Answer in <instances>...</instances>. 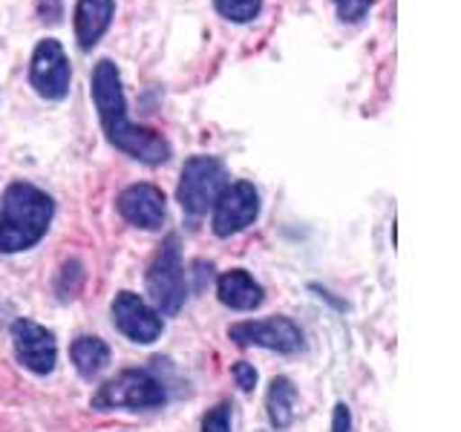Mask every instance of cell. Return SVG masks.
Returning <instances> with one entry per match:
<instances>
[{
  "mask_svg": "<svg viewBox=\"0 0 461 432\" xmlns=\"http://www.w3.org/2000/svg\"><path fill=\"white\" fill-rule=\"evenodd\" d=\"M216 297H220V302L228 309L251 311L257 306H263L266 288L259 285L245 268H234V271H225L222 277L216 280Z\"/></svg>",
  "mask_w": 461,
  "mask_h": 432,
  "instance_id": "cell-13",
  "label": "cell"
},
{
  "mask_svg": "<svg viewBox=\"0 0 461 432\" xmlns=\"http://www.w3.org/2000/svg\"><path fill=\"white\" fill-rule=\"evenodd\" d=\"M144 283H148V294L158 314L173 317L182 311L187 288H185V266H182V248L176 234H170L162 242V248L156 251Z\"/></svg>",
  "mask_w": 461,
  "mask_h": 432,
  "instance_id": "cell-3",
  "label": "cell"
},
{
  "mask_svg": "<svg viewBox=\"0 0 461 432\" xmlns=\"http://www.w3.org/2000/svg\"><path fill=\"white\" fill-rule=\"evenodd\" d=\"M167 400L158 378L144 369H124L113 381L98 386L93 395V410H156Z\"/></svg>",
  "mask_w": 461,
  "mask_h": 432,
  "instance_id": "cell-4",
  "label": "cell"
},
{
  "mask_svg": "<svg viewBox=\"0 0 461 432\" xmlns=\"http://www.w3.org/2000/svg\"><path fill=\"white\" fill-rule=\"evenodd\" d=\"M113 314V326L122 331L127 340L141 343V346H150L158 340L162 335V314H158L153 306H148L139 294L133 292H119L110 306Z\"/></svg>",
  "mask_w": 461,
  "mask_h": 432,
  "instance_id": "cell-10",
  "label": "cell"
},
{
  "mask_svg": "<svg viewBox=\"0 0 461 432\" xmlns=\"http://www.w3.org/2000/svg\"><path fill=\"white\" fill-rule=\"evenodd\" d=\"M38 12L47 23H61V14H64L61 0H38Z\"/></svg>",
  "mask_w": 461,
  "mask_h": 432,
  "instance_id": "cell-21",
  "label": "cell"
},
{
  "mask_svg": "<svg viewBox=\"0 0 461 432\" xmlns=\"http://www.w3.org/2000/svg\"><path fill=\"white\" fill-rule=\"evenodd\" d=\"M228 338L237 346H259V349L294 355L303 349V331L288 317H266V320H242L228 326Z\"/></svg>",
  "mask_w": 461,
  "mask_h": 432,
  "instance_id": "cell-6",
  "label": "cell"
},
{
  "mask_svg": "<svg viewBox=\"0 0 461 432\" xmlns=\"http://www.w3.org/2000/svg\"><path fill=\"white\" fill-rule=\"evenodd\" d=\"M12 349L18 364L35 374H50L58 364V343L55 335L35 320H21L12 323Z\"/></svg>",
  "mask_w": 461,
  "mask_h": 432,
  "instance_id": "cell-9",
  "label": "cell"
},
{
  "mask_svg": "<svg viewBox=\"0 0 461 432\" xmlns=\"http://www.w3.org/2000/svg\"><path fill=\"white\" fill-rule=\"evenodd\" d=\"M115 208H119L124 222L144 228V230H156V228H162L167 216V199L156 184L141 182V184L124 187L119 199H115Z\"/></svg>",
  "mask_w": 461,
  "mask_h": 432,
  "instance_id": "cell-11",
  "label": "cell"
},
{
  "mask_svg": "<svg viewBox=\"0 0 461 432\" xmlns=\"http://www.w3.org/2000/svg\"><path fill=\"white\" fill-rule=\"evenodd\" d=\"M93 104L98 110L101 130H104L107 141L115 150L127 153L130 158H136L141 165H165L173 156L170 141L156 133L150 127L133 124L127 119V101L122 90V76L110 58H101L93 69Z\"/></svg>",
  "mask_w": 461,
  "mask_h": 432,
  "instance_id": "cell-1",
  "label": "cell"
},
{
  "mask_svg": "<svg viewBox=\"0 0 461 432\" xmlns=\"http://www.w3.org/2000/svg\"><path fill=\"white\" fill-rule=\"evenodd\" d=\"M52 213L55 202L47 191L12 182L0 199V254H21L38 245L47 237Z\"/></svg>",
  "mask_w": 461,
  "mask_h": 432,
  "instance_id": "cell-2",
  "label": "cell"
},
{
  "mask_svg": "<svg viewBox=\"0 0 461 432\" xmlns=\"http://www.w3.org/2000/svg\"><path fill=\"white\" fill-rule=\"evenodd\" d=\"M225 187V165L213 156H191L182 167L176 199L185 213L202 216L213 208L216 196Z\"/></svg>",
  "mask_w": 461,
  "mask_h": 432,
  "instance_id": "cell-5",
  "label": "cell"
},
{
  "mask_svg": "<svg viewBox=\"0 0 461 432\" xmlns=\"http://www.w3.org/2000/svg\"><path fill=\"white\" fill-rule=\"evenodd\" d=\"M230 374H234V381H237V386L242 389V392H254V386H257V369L251 364L240 360V364L230 366Z\"/></svg>",
  "mask_w": 461,
  "mask_h": 432,
  "instance_id": "cell-19",
  "label": "cell"
},
{
  "mask_svg": "<svg viewBox=\"0 0 461 432\" xmlns=\"http://www.w3.org/2000/svg\"><path fill=\"white\" fill-rule=\"evenodd\" d=\"M294 407H297V386L288 378H274L266 395V410L268 421L274 429H285L294 421Z\"/></svg>",
  "mask_w": 461,
  "mask_h": 432,
  "instance_id": "cell-15",
  "label": "cell"
},
{
  "mask_svg": "<svg viewBox=\"0 0 461 432\" xmlns=\"http://www.w3.org/2000/svg\"><path fill=\"white\" fill-rule=\"evenodd\" d=\"M202 432H230V403H216L202 418Z\"/></svg>",
  "mask_w": 461,
  "mask_h": 432,
  "instance_id": "cell-17",
  "label": "cell"
},
{
  "mask_svg": "<svg viewBox=\"0 0 461 432\" xmlns=\"http://www.w3.org/2000/svg\"><path fill=\"white\" fill-rule=\"evenodd\" d=\"M259 216V194L251 182H230L222 187V194L213 202V234L216 237H234Z\"/></svg>",
  "mask_w": 461,
  "mask_h": 432,
  "instance_id": "cell-7",
  "label": "cell"
},
{
  "mask_svg": "<svg viewBox=\"0 0 461 432\" xmlns=\"http://www.w3.org/2000/svg\"><path fill=\"white\" fill-rule=\"evenodd\" d=\"M331 432H352V412L343 400L335 403V412H331Z\"/></svg>",
  "mask_w": 461,
  "mask_h": 432,
  "instance_id": "cell-20",
  "label": "cell"
},
{
  "mask_svg": "<svg viewBox=\"0 0 461 432\" xmlns=\"http://www.w3.org/2000/svg\"><path fill=\"white\" fill-rule=\"evenodd\" d=\"M113 14H115V0H78L72 23H76V38L84 52H90L104 38V32L113 23Z\"/></svg>",
  "mask_w": 461,
  "mask_h": 432,
  "instance_id": "cell-12",
  "label": "cell"
},
{
  "mask_svg": "<svg viewBox=\"0 0 461 432\" xmlns=\"http://www.w3.org/2000/svg\"><path fill=\"white\" fill-rule=\"evenodd\" d=\"M213 6L230 23H249L263 9V0H213Z\"/></svg>",
  "mask_w": 461,
  "mask_h": 432,
  "instance_id": "cell-16",
  "label": "cell"
},
{
  "mask_svg": "<svg viewBox=\"0 0 461 432\" xmlns=\"http://www.w3.org/2000/svg\"><path fill=\"white\" fill-rule=\"evenodd\" d=\"M335 6H338V18L343 23H357L366 18L372 0H335Z\"/></svg>",
  "mask_w": 461,
  "mask_h": 432,
  "instance_id": "cell-18",
  "label": "cell"
},
{
  "mask_svg": "<svg viewBox=\"0 0 461 432\" xmlns=\"http://www.w3.org/2000/svg\"><path fill=\"white\" fill-rule=\"evenodd\" d=\"M69 81L72 72L64 47L55 38L41 40L32 52V61H29V84H32V90L47 101H61L69 93Z\"/></svg>",
  "mask_w": 461,
  "mask_h": 432,
  "instance_id": "cell-8",
  "label": "cell"
},
{
  "mask_svg": "<svg viewBox=\"0 0 461 432\" xmlns=\"http://www.w3.org/2000/svg\"><path fill=\"white\" fill-rule=\"evenodd\" d=\"M69 357H72V366L78 369L81 378H95V374L104 372L110 364V346L101 338L81 335V338L72 340Z\"/></svg>",
  "mask_w": 461,
  "mask_h": 432,
  "instance_id": "cell-14",
  "label": "cell"
}]
</instances>
